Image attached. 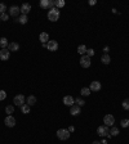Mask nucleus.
Returning a JSON list of instances; mask_svg holds the SVG:
<instances>
[{
	"mask_svg": "<svg viewBox=\"0 0 129 144\" xmlns=\"http://www.w3.org/2000/svg\"><path fill=\"white\" fill-rule=\"evenodd\" d=\"M58 18H60V9H57L54 7L53 9H50L48 12V19L52 22H56V21H58Z\"/></svg>",
	"mask_w": 129,
	"mask_h": 144,
	"instance_id": "nucleus-1",
	"label": "nucleus"
},
{
	"mask_svg": "<svg viewBox=\"0 0 129 144\" xmlns=\"http://www.w3.org/2000/svg\"><path fill=\"white\" fill-rule=\"evenodd\" d=\"M70 131L67 130V129H60L58 131H57V138L58 139H61V140H67L68 138H70Z\"/></svg>",
	"mask_w": 129,
	"mask_h": 144,
	"instance_id": "nucleus-2",
	"label": "nucleus"
},
{
	"mask_svg": "<svg viewBox=\"0 0 129 144\" xmlns=\"http://www.w3.org/2000/svg\"><path fill=\"white\" fill-rule=\"evenodd\" d=\"M90 64H92V62H90V57H88L87 54H85V55H81L80 66L83 67V68H89V67H90Z\"/></svg>",
	"mask_w": 129,
	"mask_h": 144,
	"instance_id": "nucleus-3",
	"label": "nucleus"
},
{
	"mask_svg": "<svg viewBox=\"0 0 129 144\" xmlns=\"http://www.w3.org/2000/svg\"><path fill=\"white\" fill-rule=\"evenodd\" d=\"M4 124L8 126V128H14L16 126V118L13 116H7L5 120H4Z\"/></svg>",
	"mask_w": 129,
	"mask_h": 144,
	"instance_id": "nucleus-4",
	"label": "nucleus"
},
{
	"mask_svg": "<svg viewBox=\"0 0 129 144\" xmlns=\"http://www.w3.org/2000/svg\"><path fill=\"white\" fill-rule=\"evenodd\" d=\"M103 122H105L106 126H114V124H115V118H114L112 114H106V116L103 117Z\"/></svg>",
	"mask_w": 129,
	"mask_h": 144,
	"instance_id": "nucleus-5",
	"label": "nucleus"
},
{
	"mask_svg": "<svg viewBox=\"0 0 129 144\" xmlns=\"http://www.w3.org/2000/svg\"><path fill=\"white\" fill-rule=\"evenodd\" d=\"M14 106H18V107H22L25 104V96L22 94H18V95L14 96V100H13Z\"/></svg>",
	"mask_w": 129,
	"mask_h": 144,
	"instance_id": "nucleus-6",
	"label": "nucleus"
},
{
	"mask_svg": "<svg viewBox=\"0 0 129 144\" xmlns=\"http://www.w3.org/2000/svg\"><path fill=\"white\" fill-rule=\"evenodd\" d=\"M97 134H98L99 136H106V135L109 134V126H106V125L98 126V128H97Z\"/></svg>",
	"mask_w": 129,
	"mask_h": 144,
	"instance_id": "nucleus-7",
	"label": "nucleus"
},
{
	"mask_svg": "<svg viewBox=\"0 0 129 144\" xmlns=\"http://www.w3.org/2000/svg\"><path fill=\"white\" fill-rule=\"evenodd\" d=\"M101 88H102V85H101L99 81H92L90 86H89L90 91H98V90H101Z\"/></svg>",
	"mask_w": 129,
	"mask_h": 144,
	"instance_id": "nucleus-8",
	"label": "nucleus"
},
{
	"mask_svg": "<svg viewBox=\"0 0 129 144\" xmlns=\"http://www.w3.org/2000/svg\"><path fill=\"white\" fill-rule=\"evenodd\" d=\"M47 48H48V50H50V51H56V50L58 49V43H57L56 40L48 41V43H47Z\"/></svg>",
	"mask_w": 129,
	"mask_h": 144,
	"instance_id": "nucleus-9",
	"label": "nucleus"
},
{
	"mask_svg": "<svg viewBox=\"0 0 129 144\" xmlns=\"http://www.w3.org/2000/svg\"><path fill=\"white\" fill-rule=\"evenodd\" d=\"M9 55H10V51L8 49H1L0 50V59L1 61H8L9 59Z\"/></svg>",
	"mask_w": 129,
	"mask_h": 144,
	"instance_id": "nucleus-10",
	"label": "nucleus"
},
{
	"mask_svg": "<svg viewBox=\"0 0 129 144\" xmlns=\"http://www.w3.org/2000/svg\"><path fill=\"white\" fill-rule=\"evenodd\" d=\"M63 103L64 106H68V107H72L74 104H75V99L72 98L71 95H66L63 98Z\"/></svg>",
	"mask_w": 129,
	"mask_h": 144,
	"instance_id": "nucleus-11",
	"label": "nucleus"
},
{
	"mask_svg": "<svg viewBox=\"0 0 129 144\" xmlns=\"http://www.w3.org/2000/svg\"><path fill=\"white\" fill-rule=\"evenodd\" d=\"M30 10H31V5H30L29 3H23L22 7H21V13L25 14V16H27V13H29Z\"/></svg>",
	"mask_w": 129,
	"mask_h": 144,
	"instance_id": "nucleus-12",
	"label": "nucleus"
},
{
	"mask_svg": "<svg viewBox=\"0 0 129 144\" xmlns=\"http://www.w3.org/2000/svg\"><path fill=\"white\" fill-rule=\"evenodd\" d=\"M80 112H81L80 107H79V106H76V104H74V106L70 108V113H71L72 116H79Z\"/></svg>",
	"mask_w": 129,
	"mask_h": 144,
	"instance_id": "nucleus-13",
	"label": "nucleus"
},
{
	"mask_svg": "<svg viewBox=\"0 0 129 144\" xmlns=\"http://www.w3.org/2000/svg\"><path fill=\"white\" fill-rule=\"evenodd\" d=\"M19 12H21V8H18V7H16V5H13V7L9 8V14H10L12 17H17Z\"/></svg>",
	"mask_w": 129,
	"mask_h": 144,
	"instance_id": "nucleus-14",
	"label": "nucleus"
},
{
	"mask_svg": "<svg viewBox=\"0 0 129 144\" xmlns=\"http://www.w3.org/2000/svg\"><path fill=\"white\" fill-rule=\"evenodd\" d=\"M39 40H40L43 44L48 43V41H49V35L47 33V32H41V33L39 35Z\"/></svg>",
	"mask_w": 129,
	"mask_h": 144,
	"instance_id": "nucleus-15",
	"label": "nucleus"
},
{
	"mask_svg": "<svg viewBox=\"0 0 129 144\" xmlns=\"http://www.w3.org/2000/svg\"><path fill=\"white\" fill-rule=\"evenodd\" d=\"M7 49H8L9 51H17V50L19 49V44H18V43H14V41H13V43H9V45H8Z\"/></svg>",
	"mask_w": 129,
	"mask_h": 144,
	"instance_id": "nucleus-16",
	"label": "nucleus"
},
{
	"mask_svg": "<svg viewBox=\"0 0 129 144\" xmlns=\"http://www.w3.org/2000/svg\"><path fill=\"white\" fill-rule=\"evenodd\" d=\"M101 62H102L103 64H110V62H111L110 55H109V54H103L102 58H101Z\"/></svg>",
	"mask_w": 129,
	"mask_h": 144,
	"instance_id": "nucleus-17",
	"label": "nucleus"
},
{
	"mask_svg": "<svg viewBox=\"0 0 129 144\" xmlns=\"http://www.w3.org/2000/svg\"><path fill=\"white\" fill-rule=\"evenodd\" d=\"M8 45H9L8 40H7L5 37H1V39H0V47H1V49H7Z\"/></svg>",
	"mask_w": 129,
	"mask_h": 144,
	"instance_id": "nucleus-18",
	"label": "nucleus"
},
{
	"mask_svg": "<svg viewBox=\"0 0 129 144\" xmlns=\"http://www.w3.org/2000/svg\"><path fill=\"white\" fill-rule=\"evenodd\" d=\"M17 22H19L21 25H26V23L29 22V18H27V16L22 14V16H21L19 18H18V19H17Z\"/></svg>",
	"mask_w": 129,
	"mask_h": 144,
	"instance_id": "nucleus-19",
	"label": "nucleus"
},
{
	"mask_svg": "<svg viewBox=\"0 0 129 144\" xmlns=\"http://www.w3.org/2000/svg\"><path fill=\"white\" fill-rule=\"evenodd\" d=\"M26 102H27L26 104H29V106L31 107V106H34V104L36 103V98H35L34 95H30L29 98H27V100H26Z\"/></svg>",
	"mask_w": 129,
	"mask_h": 144,
	"instance_id": "nucleus-20",
	"label": "nucleus"
},
{
	"mask_svg": "<svg viewBox=\"0 0 129 144\" xmlns=\"http://www.w3.org/2000/svg\"><path fill=\"white\" fill-rule=\"evenodd\" d=\"M87 50H88V49H87L85 45H79V48H78V53L81 54V55H85V54H87Z\"/></svg>",
	"mask_w": 129,
	"mask_h": 144,
	"instance_id": "nucleus-21",
	"label": "nucleus"
},
{
	"mask_svg": "<svg viewBox=\"0 0 129 144\" xmlns=\"http://www.w3.org/2000/svg\"><path fill=\"white\" fill-rule=\"evenodd\" d=\"M80 94L83 96H88L89 94H90V89H89V88H83V89L80 90Z\"/></svg>",
	"mask_w": 129,
	"mask_h": 144,
	"instance_id": "nucleus-22",
	"label": "nucleus"
},
{
	"mask_svg": "<svg viewBox=\"0 0 129 144\" xmlns=\"http://www.w3.org/2000/svg\"><path fill=\"white\" fill-rule=\"evenodd\" d=\"M5 113H8V116H12V113H14V107L13 106H7L5 107Z\"/></svg>",
	"mask_w": 129,
	"mask_h": 144,
	"instance_id": "nucleus-23",
	"label": "nucleus"
},
{
	"mask_svg": "<svg viewBox=\"0 0 129 144\" xmlns=\"http://www.w3.org/2000/svg\"><path fill=\"white\" fill-rule=\"evenodd\" d=\"M54 7H56L57 9L64 7V0H56V1H54Z\"/></svg>",
	"mask_w": 129,
	"mask_h": 144,
	"instance_id": "nucleus-24",
	"label": "nucleus"
},
{
	"mask_svg": "<svg viewBox=\"0 0 129 144\" xmlns=\"http://www.w3.org/2000/svg\"><path fill=\"white\" fill-rule=\"evenodd\" d=\"M21 111H22V113H25V114L30 113V106H29V104H23V106L21 107Z\"/></svg>",
	"mask_w": 129,
	"mask_h": 144,
	"instance_id": "nucleus-25",
	"label": "nucleus"
},
{
	"mask_svg": "<svg viewBox=\"0 0 129 144\" xmlns=\"http://www.w3.org/2000/svg\"><path fill=\"white\" fill-rule=\"evenodd\" d=\"M40 7L44 9H49V0H41L40 1Z\"/></svg>",
	"mask_w": 129,
	"mask_h": 144,
	"instance_id": "nucleus-26",
	"label": "nucleus"
},
{
	"mask_svg": "<svg viewBox=\"0 0 129 144\" xmlns=\"http://www.w3.org/2000/svg\"><path fill=\"white\" fill-rule=\"evenodd\" d=\"M117 134H119V129L111 126V130H110V135H111V136H116Z\"/></svg>",
	"mask_w": 129,
	"mask_h": 144,
	"instance_id": "nucleus-27",
	"label": "nucleus"
},
{
	"mask_svg": "<svg viewBox=\"0 0 129 144\" xmlns=\"http://www.w3.org/2000/svg\"><path fill=\"white\" fill-rule=\"evenodd\" d=\"M121 106H123V108H124L125 111H129V99H125V100H123Z\"/></svg>",
	"mask_w": 129,
	"mask_h": 144,
	"instance_id": "nucleus-28",
	"label": "nucleus"
},
{
	"mask_svg": "<svg viewBox=\"0 0 129 144\" xmlns=\"http://www.w3.org/2000/svg\"><path fill=\"white\" fill-rule=\"evenodd\" d=\"M75 104H76V106H79V107H81V106H84V104H85V102H84L81 98H76V99H75Z\"/></svg>",
	"mask_w": 129,
	"mask_h": 144,
	"instance_id": "nucleus-29",
	"label": "nucleus"
},
{
	"mask_svg": "<svg viewBox=\"0 0 129 144\" xmlns=\"http://www.w3.org/2000/svg\"><path fill=\"white\" fill-rule=\"evenodd\" d=\"M8 18H9V16H8L7 13H3V14H0V21H3V22L8 21Z\"/></svg>",
	"mask_w": 129,
	"mask_h": 144,
	"instance_id": "nucleus-30",
	"label": "nucleus"
},
{
	"mask_svg": "<svg viewBox=\"0 0 129 144\" xmlns=\"http://www.w3.org/2000/svg\"><path fill=\"white\" fill-rule=\"evenodd\" d=\"M121 128H128L129 126V120H121Z\"/></svg>",
	"mask_w": 129,
	"mask_h": 144,
	"instance_id": "nucleus-31",
	"label": "nucleus"
},
{
	"mask_svg": "<svg viewBox=\"0 0 129 144\" xmlns=\"http://www.w3.org/2000/svg\"><path fill=\"white\" fill-rule=\"evenodd\" d=\"M5 10H7V7H5V4H3V3H0V14H3V13H5Z\"/></svg>",
	"mask_w": 129,
	"mask_h": 144,
	"instance_id": "nucleus-32",
	"label": "nucleus"
},
{
	"mask_svg": "<svg viewBox=\"0 0 129 144\" xmlns=\"http://www.w3.org/2000/svg\"><path fill=\"white\" fill-rule=\"evenodd\" d=\"M7 98V93L4 90H0V100H4Z\"/></svg>",
	"mask_w": 129,
	"mask_h": 144,
	"instance_id": "nucleus-33",
	"label": "nucleus"
},
{
	"mask_svg": "<svg viewBox=\"0 0 129 144\" xmlns=\"http://www.w3.org/2000/svg\"><path fill=\"white\" fill-rule=\"evenodd\" d=\"M87 55H88V57H93V55H94V50H93V49H88V50H87Z\"/></svg>",
	"mask_w": 129,
	"mask_h": 144,
	"instance_id": "nucleus-34",
	"label": "nucleus"
},
{
	"mask_svg": "<svg viewBox=\"0 0 129 144\" xmlns=\"http://www.w3.org/2000/svg\"><path fill=\"white\" fill-rule=\"evenodd\" d=\"M96 0H89V5H96Z\"/></svg>",
	"mask_w": 129,
	"mask_h": 144,
	"instance_id": "nucleus-35",
	"label": "nucleus"
},
{
	"mask_svg": "<svg viewBox=\"0 0 129 144\" xmlns=\"http://www.w3.org/2000/svg\"><path fill=\"white\" fill-rule=\"evenodd\" d=\"M109 47H105V48H103V51H105V54H107V51H109Z\"/></svg>",
	"mask_w": 129,
	"mask_h": 144,
	"instance_id": "nucleus-36",
	"label": "nucleus"
},
{
	"mask_svg": "<svg viewBox=\"0 0 129 144\" xmlns=\"http://www.w3.org/2000/svg\"><path fill=\"white\" fill-rule=\"evenodd\" d=\"M67 130H68V131H70V133H72V131H74V130H75V128H74V126H70V128L67 129Z\"/></svg>",
	"mask_w": 129,
	"mask_h": 144,
	"instance_id": "nucleus-37",
	"label": "nucleus"
},
{
	"mask_svg": "<svg viewBox=\"0 0 129 144\" xmlns=\"http://www.w3.org/2000/svg\"><path fill=\"white\" fill-rule=\"evenodd\" d=\"M92 144H101V143H99V142H93Z\"/></svg>",
	"mask_w": 129,
	"mask_h": 144,
	"instance_id": "nucleus-38",
	"label": "nucleus"
}]
</instances>
